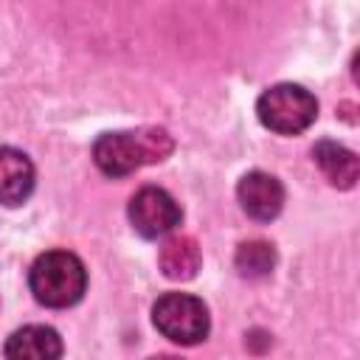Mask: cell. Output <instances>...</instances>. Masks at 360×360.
I'll return each instance as SVG.
<instances>
[{
    "instance_id": "cell-1",
    "label": "cell",
    "mask_w": 360,
    "mask_h": 360,
    "mask_svg": "<svg viewBox=\"0 0 360 360\" xmlns=\"http://www.w3.org/2000/svg\"><path fill=\"white\" fill-rule=\"evenodd\" d=\"M174 149L172 135L160 127H143L132 132H104L93 143V160L107 177H124L146 163L169 158Z\"/></svg>"
},
{
    "instance_id": "cell-2",
    "label": "cell",
    "mask_w": 360,
    "mask_h": 360,
    "mask_svg": "<svg viewBox=\"0 0 360 360\" xmlns=\"http://www.w3.org/2000/svg\"><path fill=\"white\" fill-rule=\"evenodd\" d=\"M28 287L39 304L51 309H65L82 301L87 290V270L76 253L48 250L31 264Z\"/></svg>"
},
{
    "instance_id": "cell-3",
    "label": "cell",
    "mask_w": 360,
    "mask_h": 360,
    "mask_svg": "<svg viewBox=\"0 0 360 360\" xmlns=\"http://www.w3.org/2000/svg\"><path fill=\"white\" fill-rule=\"evenodd\" d=\"M256 115L270 132L298 135L315 121L318 101L301 84H273L259 96Z\"/></svg>"
},
{
    "instance_id": "cell-4",
    "label": "cell",
    "mask_w": 360,
    "mask_h": 360,
    "mask_svg": "<svg viewBox=\"0 0 360 360\" xmlns=\"http://www.w3.org/2000/svg\"><path fill=\"white\" fill-rule=\"evenodd\" d=\"M152 321L163 338L180 346H194L208 335V307L191 292H166L152 307Z\"/></svg>"
},
{
    "instance_id": "cell-5",
    "label": "cell",
    "mask_w": 360,
    "mask_h": 360,
    "mask_svg": "<svg viewBox=\"0 0 360 360\" xmlns=\"http://www.w3.org/2000/svg\"><path fill=\"white\" fill-rule=\"evenodd\" d=\"M180 219H183L180 205L169 191L158 186H146L129 200V222L146 239H158L169 233L172 228L180 225Z\"/></svg>"
},
{
    "instance_id": "cell-6",
    "label": "cell",
    "mask_w": 360,
    "mask_h": 360,
    "mask_svg": "<svg viewBox=\"0 0 360 360\" xmlns=\"http://www.w3.org/2000/svg\"><path fill=\"white\" fill-rule=\"evenodd\" d=\"M236 197H239L242 211L250 219L270 222V219H276L281 214L284 186L267 172H248L236 186Z\"/></svg>"
},
{
    "instance_id": "cell-7",
    "label": "cell",
    "mask_w": 360,
    "mask_h": 360,
    "mask_svg": "<svg viewBox=\"0 0 360 360\" xmlns=\"http://www.w3.org/2000/svg\"><path fill=\"white\" fill-rule=\"evenodd\" d=\"M3 354H6V360H59L62 338L51 326L31 323V326H22L8 335Z\"/></svg>"
},
{
    "instance_id": "cell-8",
    "label": "cell",
    "mask_w": 360,
    "mask_h": 360,
    "mask_svg": "<svg viewBox=\"0 0 360 360\" xmlns=\"http://www.w3.org/2000/svg\"><path fill=\"white\" fill-rule=\"evenodd\" d=\"M34 188V166L28 155L11 146H0V202L17 205Z\"/></svg>"
},
{
    "instance_id": "cell-9",
    "label": "cell",
    "mask_w": 360,
    "mask_h": 360,
    "mask_svg": "<svg viewBox=\"0 0 360 360\" xmlns=\"http://www.w3.org/2000/svg\"><path fill=\"white\" fill-rule=\"evenodd\" d=\"M160 270L166 278L172 281H188L197 276L200 264H202V253H200V245L194 236H186V233H177L172 239L163 242L160 248Z\"/></svg>"
},
{
    "instance_id": "cell-10",
    "label": "cell",
    "mask_w": 360,
    "mask_h": 360,
    "mask_svg": "<svg viewBox=\"0 0 360 360\" xmlns=\"http://www.w3.org/2000/svg\"><path fill=\"white\" fill-rule=\"evenodd\" d=\"M312 158L315 163L321 166L323 177L338 186V188H352L357 174H360V163H357V155L335 141H321L315 149H312Z\"/></svg>"
},
{
    "instance_id": "cell-11",
    "label": "cell",
    "mask_w": 360,
    "mask_h": 360,
    "mask_svg": "<svg viewBox=\"0 0 360 360\" xmlns=\"http://www.w3.org/2000/svg\"><path fill=\"white\" fill-rule=\"evenodd\" d=\"M233 262H236V270L245 278H264L276 267V250H273L270 242H262V239L242 242Z\"/></svg>"
},
{
    "instance_id": "cell-12",
    "label": "cell",
    "mask_w": 360,
    "mask_h": 360,
    "mask_svg": "<svg viewBox=\"0 0 360 360\" xmlns=\"http://www.w3.org/2000/svg\"><path fill=\"white\" fill-rule=\"evenodd\" d=\"M149 360H180V357H174V354H155V357H149Z\"/></svg>"
}]
</instances>
